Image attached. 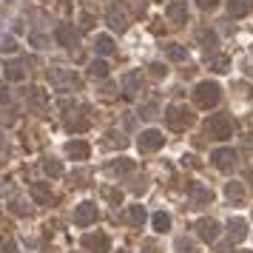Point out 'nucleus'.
I'll return each instance as SVG.
<instances>
[{
    "instance_id": "1",
    "label": "nucleus",
    "mask_w": 253,
    "mask_h": 253,
    "mask_svg": "<svg viewBox=\"0 0 253 253\" xmlns=\"http://www.w3.org/2000/svg\"><path fill=\"white\" fill-rule=\"evenodd\" d=\"M205 131L211 136H216V139H228V136L234 134V122H231V117H225V114H214V117H208V122H205Z\"/></svg>"
},
{
    "instance_id": "2",
    "label": "nucleus",
    "mask_w": 253,
    "mask_h": 253,
    "mask_svg": "<svg viewBox=\"0 0 253 253\" xmlns=\"http://www.w3.org/2000/svg\"><path fill=\"white\" fill-rule=\"evenodd\" d=\"M194 97H196V105H199V108H214V105L219 102V85L216 83H199L196 91H194Z\"/></svg>"
},
{
    "instance_id": "3",
    "label": "nucleus",
    "mask_w": 253,
    "mask_h": 253,
    "mask_svg": "<svg viewBox=\"0 0 253 253\" xmlns=\"http://www.w3.org/2000/svg\"><path fill=\"white\" fill-rule=\"evenodd\" d=\"M165 119H168V125L174 128V131H182V128L191 125V111H188L185 105H171Z\"/></svg>"
},
{
    "instance_id": "4",
    "label": "nucleus",
    "mask_w": 253,
    "mask_h": 253,
    "mask_svg": "<svg viewBox=\"0 0 253 253\" xmlns=\"http://www.w3.org/2000/svg\"><path fill=\"white\" fill-rule=\"evenodd\" d=\"M94 219H97V208H94V202H80L77 205V211H74V225H77V228H88Z\"/></svg>"
},
{
    "instance_id": "5",
    "label": "nucleus",
    "mask_w": 253,
    "mask_h": 253,
    "mask_svg": "<svg viewBox=\"0 0 253 253\" xmlns=\"http://www.w3.org/2000/svg\"><path fill=\"white\" fill-rule=\"evenodd\" d=\"M162 142H165V136L159 131H154V128H148L145 134H139V148L142 151H156V148H162Z\"/></svg>"
},
{
    "instance_id": "6",
    "label": "nucleus",
    "mask_w": 253,
    "mask_h": 253,
    "mask_svg": "<svg viewBox=\"0 0 253 253\" xmlns=\"http://www.w3.org/2000/svg\"><path fill=\"white\" fill-rule=\"evenodd\" d=\"M165 15H168L171 23H185V20H188V6H185V0H171L168 9H165Z\"/></svg>"
},
{
    "instance_id": "7",
    "label": "nucleus",
    "mask_w": 253,
    "mask_h": 253,
    "mask_svg": "<svg viewBox=\"0 0 253 253\" xmlns=\"http://www.w3.org/2000/svg\"><path fill=\"white\" fill-rule=\"evenodd\" d=\"M83 245L91 253H108V236H102V234H88V236H83Z\"/></svg>"
},
{
    "instance_id": "8",
    "label": "nucleus",
    "mask_w": 253,
    "mask_h": 253,
    "mask_svg": "<svg viewBox=\"0 0 253 253\" xmlns=\"http://www.w3.org/2000/svg\"><path fill=\"white\" fill-rule=\"evenodd\" d=\"M54 37H57V43H60L63 49H71L77 34H74V29H71V23H60V26H57V32H54Z\"/></svg>"
},
{
    "instance_id": "9",
    "label": "nucleus",
    "mask_w": 253,
    "mask_h": 253,
    "mask_svg": "<svg viewBox=\"0 0 253 253\" xmlns=\"http://www.w3.org/2000/svg\"><path fill=\"white\" fill-rule=\"evenodd\" d=\"M66 154L71 159H85V156H88V142H85V139H71L66 145Z\"/></svg>"
},
{
    "instance_id": "10",
    "label": "nucleus",
    "mask_w": 253,
    "mask_h": 253,
    "mask_svg": "<svg viewBox=\"0 0 253 253\" xmlns=\"http://www.w3.org/2000/svg\"><path fill=\"white\" fill-rule=\"evenodd\" d=\"M236 162V154L231 151V148H219V151H214V165L216 168H231Z\"/></svg>"
},
{
    "instance_id": "11",
    "label": "nucleus",
    "mask_w": 253,
    "mask_h": 253,
    "mask_svg": "<svg viewBox=\"0 0 253 253\" xmlns=\"http://www.w3.org/2000/svg\"><path fill=\"white\" fill-rule=\"evenodd\" d=\"M253 0H228V15L231 17H245L251 12Z\"/></svg>"
},
{
    "instance_id": "12",
    "label": "nucleus",
    "mask_w": 253,
    "mask_h": 253,
    "mask_svg": "<svg viewBox=\"0 0 253 253\" xmlns=\"http://www.w3.org/2000/svg\"><path fill=\"white\" fill-rule=\"evenodd\" d=\"M216 234H219V228H216V222H214V219L199 222V236H202V239L214 242V239H216Z\"/></svg>"
},
{
    "instance_id": "13",
    "label": "nucleus",
    "mask_w": 253,
    "mask_h": 253,
    "mask_svg": "<svg viewBox=\"0 0 253 253\" xmlns=\"http://www.w3.org/2000/svg\"><path fill=\"white\" fill-rule=\"evenodd\" d=\"M94 49H97V54L105 57V54H111V51H114V40H111L108 34H100V37H97V43H94Z\"/></svg>"
},
{
    "instance_id": "14",
    "label": "nucleus",
    "mask_w": 253,
    "mask_h": 253,
    "mask_svg": "<svg viewBox=\"0 0 253 253\" xmlns=\"http://www.w3.org/2000/svg\"><path fill=\"white\" fill-rule=\"evenodd\" d=\"M6 77H9V80H23V77H26V71H23V63H6Z\"/></svg>"
},
{
    "instance_id": "15",
    "label": "nucleus",
    "mask_w": 253,
    "mask_h": 253,
    "mask_svg": "<svg viewBox=\"0 0 253 253\" xmlns=\"http://www.w3.org/2000/svg\"><path fill=\"white\" fill-rule=\"evenodd\" d=\"M32 196L37 199L40 205H49L51 202V191L46 185H32Z\"/></svg>"
},
{
    "instance_id": "16",
    "label": "nucleus",
    "mask_w": 253,
    "mask_h": 253,
    "mask_svg": "<svg viewBox=\"0 0 253 253\" xmlns=\"http://www.w3.org/2000/svg\"><path fill=\"white\" fill-rule=\"evenodd\" d=\"M154 231H159V234H165V231H171V216L168 214H154Z\"/></svg>"
},
{
    "instance_id": "17",
    "label": "nucleus",
    "mask_w": 253,
    "mask_h": 253,
    "mask_svg": "<svg viewBox=\"0 0 253 253\" xmlns=\"http://www.w3.org/2000/svg\"><path fill=\"white\" fill-rule=\"evenodd\" d=\"M165 54H168L171 60H185V46H179V43H168V46H165Z\"/></svg>"
},
{
    "instance_id": "18",
    "label": "nucleus",
    "mask_w": 253,
    "mask_h": 253,
    "mask_svg": "<svg viewBox=\"0 0 253 253\" xmlns=\"http://www.w3.org/2000/svg\"><path fill=\"white\" fill-rule=\"evenodd\" d=\"M108 26L117 29V32H122V29H125V15H119V12H108Z\"/></svg>"
},
{
    "instance_id": "19",
    "label": "nucleus",
    "mask_w": 253,
    "mask_h": 253,
    "mask_svg": "<svg viewBox=\"0 0 253 253\" xmlns=\"http://www.w3.org/2000/svg\"><path fill=\"white\" fill-rule=\"evenodd\" d=\"M128 216H131V222L142 225V222H145V208H142V205H131V208H128Z\"/></svg>"
},
{
    "instance_id": "20",
    "label": "nucleus",
    "mask_w": 253,
    "mask_h": 253,
    "mask_svg": "<svg viewBox=\"0 0 253 253\" xmlns=\"http://www.w3.org/2000/svg\"><path fill=\"white\" fill-rule=\"evenodd\" d=\"M208 63H211L214 71H228V66H231V60H228V57H211Z\"/></svg>"
},
{
    "instance_id": "21",
    "label": "nucleus",
    "mask_w": 253,
    "mask_h": 253,
    "mask_svg": "<svg viewBox=\"0 0 253 253\" xmlns=\"http://www.w3.org/2000/svg\"><path fill=\"white\" fill-rule=\"evenodd\" d=\"M136 80H139V74L136 71H131V74H125V94H134V85H136Z\"/></svg>"
},
{
    "instance_id": "22",
    "label": "nucleus",
    "mask_w": 253,
    "mask_h": 253,
    "mask_svg": "<svg viewBox=\"0 0 253 253\" xmlns=\"http://www.w3.org/2000/svg\"><path fill=\"white\" fill-rule=\"evenodd\" d=\"M228 228H234V239H242V236H245V222H242V219H234Z\"/></svg>"
},
{
    "instance_id": "23",
    "label": "nucleus",
    "mask_w": 253,
    "mask_h": 253,
    "mask_svg": "<svg viewBox=\"0 0 253 253\" xmlns=\"http://www.w3.org/2000/svg\"><path fill=\"white\" fill-rule=\"evenodd\" d=\"M46 174L60 176V174H63V165H60V162H54V159H49V162H46Z\"/></svg>"
},
{
    "instance_id": "24",
    "label": "nucleus",
    "mask_w": 253,
    "mask_h": 253,
    "mask_svg": "<svg viewBox=\"0 0 253 253\" xmlns=\"http://www.w3.org/2000/svg\"><path fill=\"white\" fill-rule=\"evenodd\" d=\"M91 74H97V77H105V74H108V66H105L102 60H97V63H91Z\"/></svg>"
},
{
    "instance_id": "25",
    "label": "nucleus",
    "mask_w": 253,
    "mask_h": 253,
    "mask_svg": "<svg viewBox=\"0 0 253 253\" xmlns=\"http://www.w3.org/2000/svg\"><path fill=\"white\" fill-rule=\"evenodd\" d=\"M134 168V162H114V165H111V174H125V171H131Z\"/></svg>"
},
{
    "instance_id": "26",
    "label": "nucleus",
    "mask_w": 253,
    "mask_h": 253,
    "mask_svg": "<svg viewBox=\"0 0 253 253\" xmlns=\"http://www.w3.org/2000/svg\"><path fill=\"white\" fill-rule=\"evenodd\" d=\"M51 80H54V83H71V77H68L66 71H57V68H54V71H51Z\"/></svg>"
},
{
    "instance_id": "27",
    "label": "nucleus",
    "mask_w": 253,
    "mask_h": 253,
    "mask_svg": "<svg viewBox=\"0 0 253 253\" xmlns=\"http://www.w3.org/2000/svg\"><path fill=\"white\" fill-rule=\"evenodd\" d=\"M228 196H236V199H239V196H242V188H239V185H228Z\"/></svg>"
},
{
    "instance_id": "28",
    "label": "nucleus",
    "mask_w": 253,
    "mask_h": 253,
    "mask_svg": "<svg viewBox=\"0 0 253 253\" xmlns=\"http://www.w3.org/2000/svg\"><path fill=\"white\" fill-rule=\"evenodd\" d=\"M196 3H199V6H202V9H214V6H216V3H219V0H196Z\"/></svg>"
},
{
    "instance_id": "29",
    "label": "nucleus",
    "mask_w": 253,
    "mask_h": 253,
    "mask_svg": "<svg viewBox=\"0 0 253 253\" xmlns=\"http://www.w3.org/2000/svg\"><path fill=\"white\" fill-rule=\"evenodd\" d=\"M145 253H151V251H145Z\"/></svg>"
}]
</instances>
